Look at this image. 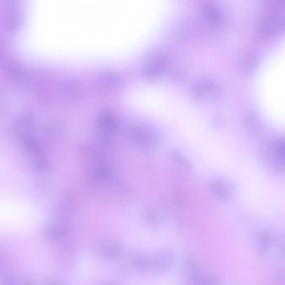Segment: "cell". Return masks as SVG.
Here are the masks:
<instances>
[{
	"label": "cell",
	"instance_id": "obj_1",
	"mask_svg": "<svg viewBox=\"0 0 285 285\" xmlns=\"http://www.w3.org/2000/svg\"><path fill=\"white\" fill-rule=\"evenodd\" d=\"M40 214L30 201L15 195L0 193V232L23 234L40 224Z\"/></svg>",
	"mask_w": 285,
	"mask_h": 285
},
{
	"label": "cell",
	"instance_id": "obj_3",
	"mask_svg": "<svg viewBox=\"0 0 285 285\" xmlns=\"http://www.w3.org/2000/svg\"><path fill=\"white\" fill-rule=\"evenodd\" d=\"M210 188H211L212 194L220 200H228L230 199L234 193V188L232 184L228 182V180L222 179V178L213 180L211 182Z\"/></svg>",
	"mask_w": 285,
	"mask_h": 285
},
{
	"label": "cell",
	"instance_id": "obj_5",
	"mask_svg": "<svg viewBox=\"0 0 285 285\" xmlns=\"http://www.w3.org/2000/svg\"><path fill=\"white\" fill-rule=\"evenodd\" d=\"M273 155L276 158L279 164L284 165V158H285V142L284 140H277L273 145Z\"/></svg>",
	"mask_w": 285,
	"mask_h": 285
},
{
	"label": "cell",
	"instance_id": "obj_4",
	"mask_svg": "<svg viewBox=\"0 0 285 285\" xmlns=\"http://www.w3.org/2000/svg\"><path fill=\"white\" fill-rule=\"evenodd\" d=\"M149 259V269L164 271L171 267L173 264V255L169 252L159 253Z\"/></svg>",
	"mask_w": 285,
	"mask_h": 285
},
{
	"label": "cell",
	"instance_id": "obj_2",
	"mask_svg": "<svg viewBox=\"0 0 285 285\" xmlns=\"http://www.w3.org/2000/svg\"><path fill=\"white\" fill-rule=\"evenodd\" d=\"M134 141L144 147H152L158 144V136L148 128H135L131 131Z\"/></svg>",
	"mask_w": 285,
	"mask_h": 285
}]
</instances>
